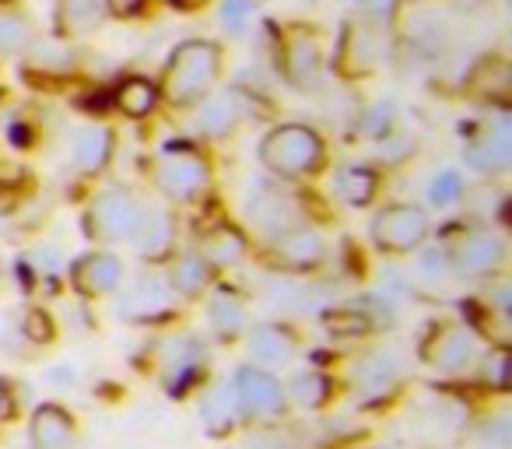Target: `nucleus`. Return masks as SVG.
Wrapping results in <instances>:
<instances>
[{"mask_svg":"<svg viewBox=\"0 0 512 449\" xmlns=\"http://www.w3.org/2000/svg\"><path fill=\"white\" fill-rule=\"evenodd\" d=\"M221 74V50L207 39H186L172 50L169 64H165L162 85L158 92L172 102V106H190V102L204 99L211 85Z\"/></svg>","mask_w":512,"mask_h":449,"instance_id":"f257e3e1","label":"nucleus"},{"mask_svg":"<svg viewBox=\"0 0 512 449\" xmlns=\"http://www.w3.org/2000/svg\"><path fill=\"white\" fill-rule=\"evenodd\" d=\"M323 158V137L316 134L306 123H285V127L271 130L260 144V162L264 169H271L274 176H309V172H320Z\"/></svg>","mask_w":512,"mask_h":449,"instance_id":"f03ea898","label":"nucleus"},{"mask_svg":"<svg viewBox=\"0 0 512 449\" xmlns=\"http://www.w3.org/2000/svg\"><path fill=\"white\" fill-rule=\"evenodd\" d=\"M449 271L463 278H488L502 271L505 264V239L488 225H467V229L449 236V250L442 253Z\"/></svg>","mask_w":512,"mask_h":449,"instance_id":"7ed1b4c3","label":"nucleus"},{"mask_svg":"<svg viewBox=\"0 0 512 449\" xmlns=\"http://www.w3.org/2000/svg\"><path fill=\"white\" fill-rule=\"evenodd\" d=\"M141 218V204L123 186H109L92 197L85 207V236L95 243H123Z\"/></svg>","mask_w":512,"mask_h":449,"instance_id":"20e7f679","label":"nucleus"},{"mask_svg":"<svg viewBox=\"0 0 512 449\" xmlns=\"http://www.w3.org/2000/svg\"><path fill=\"white\" fill-rule=\"evenodd\" d=\"M428 211L418 204H390L372 218V243L379 253H390V257H404V253L418 250L428 239Z\"/></svg>","mask_w":512,"mask_h":449,"instance_id":"39448f33","label":"nucleus"},{"mask_svg":"<svg viewBox=\"0 0 512 449\" xmlns=\"http://www.w3.org/2000/svg\"><path fill=\"white\" fill-rule=\"evenodd\" d=\"M228 386H232L235 407H239L242 418H256V421L278 418L288 407L281 379L274 372L260 369V365H239L235 376L228 379Z\"/></svg>","mask_w":512,"mask_h":449,"instance_id":"423d86ee","label":"nucleus"},{"mask_svg":"<svg viewBox=\"0 0 512 449\" xmlns=\"http://www.w3.org/2000/svg\"><path fill=\"white\" fill-rule=\"evenodd\" d=\"M418 355L435 372H463L474 362V334L453 320H439L425 330Z\"/></svg>","mask_w":512,"mask_h":449,"instance_id":"0eeeda50","label":"nucleus"},{"mask_svg":"<svg viewBox=\"0 0 512 449\" xmlns=\"http://www.w3.org/2000/svg\"><path fill=\"white\" fill-rule=\"evenodd\" d=\"M281 74L292 88L309 92L320 81V36L309 25H288L281 36Z\"/></svg>","mask_w":512,"mask_h":449,"instance_id":"6e6552de","label":"nucleus"},{"mask_svg":"<svg viewBox=\"0 0 512 449\" xmlns=\"http://www.w3.org/2000/svg\"><path fill=\"white\" fill-rule=\"evenodd\" d=\"M176 306V295L165 285V278L158 274H141L134 278L116 299V316L127 323H158L172 313Z\"/></svg>","mask_w":512,"mask_h":449,"instance_id":"1a4fd4ad","label":"nucleus"},{"mask_svg":"<svg viewBox=\"0 0 512 449\" xmlns=\"http://www.w3.org/2000/svg\"><path fill=\"white\" fill-rule=\"evenodd\" d=\"M400 379V358L390 348H372L351 369V393L362 404H383L397 393Z\"/></svg>","mask_w":512,"mask_h":449,"instance_id":"9d476101","label":"nucleus"},{"mask_svg":"<svg viewBox=\"0 0 512 449\" xmlns=\"http://www.w3.org/2000/svg\"><path fill=\"white\" fill-rule=\"evenodd\" d=\"M207 183V162L193 148H165L158 162V190L172 200H193Z\"/></svg>","mask_w":512,"mask_h":449,"instance_id":"9b49d317","label":"nucleus"},{"mask_svg":"<svg viewBox=\"0 0 512 449\" xmlns=\"http://www.w3.org/2000/svg\"><path fill=\"white\" fill-rule=\"evenodd\" d=\"M207 362V351L200 348L193 337H176V341L162 344V355H158V379L169 390V397H183V390H190L200 379Z\"/></svg>","mask_w":512,"mask_h":449,"instance_id":"f8f14e48","label":"nucleus"},{"mask_svg":"<svg viewBox=\"0 0 512 449\" xmlns=\"http://www.w3.org/2000/svg\"><path fill=\"white\" fill-rule=\"evenodd\" d=\"M463 162L470 165L481 176H498L512 165V130L505 123V116L491 120L488 127L477 137H470L467 148H463Z\"/></svg>","mask_w":512,"mask_h":449,"instance_id":"ddd939ff","label":"nucleus"},{"mask_svg":"<svg viewBox=\"0 0 512 449\" xmlns=\"http://www.w3.org/2000/svg\"><path fill=\"white\" fill-rule=\"evenodd\" d=\"M130 243H134V250L141 260L169 257L172 243H176L172 214L162 211V207H141V218H137L134 232H130Z\"/></svg>","mask_w":512,"mask_h":449,"instance_id":"4468645a","label":"nucleus"},{"mask_svg":"<svg viewBox=\"0 0 512 449\" xmlns=\"http://www.w3.org/2000/svg\"><path fill=\"white\" fill-rule=\"evenodd\" d=\"M327 253V239L320 236L309 225H295V229L274 236V257L281 267H292V271H309L316 267Z\"/></svg>","mask_w":512,"mask_h":449,"instance_id":"2eb2a0df","label":"nucleus"},{"mask_svg":"<svg viewBox=\"0 0 512 449\" xmlns=\"http://www.w3.org/2000/svg\"><path fill=\"white\" fill-rule=\"evenodd\" d=\"M249 211V221H256L264 232H274V236H281V232L295 229L302 221V211H299V200L292 197V193H274V190H260L249 197L246 204Z\"/></svg>","mask_w":512,"mask_h":449,"instance_id":"dca6fc26","label":"nucleus"},{"mask_svg":"<svg viewBox=\"0 0 512 449\" xmlns=\"http://www.w3.org/2000/svg\"><path fill=\"white\" fill-rule=\"evenodd\" d=\"M74 418L60 404H39L29 421V442L32 449H71L74 446Z\"/></svg>","mask_w":512,"mask_h":449,"instance_id":"f3484780","label":"nucleus"},{"mask_svg":"<svg viewBox=\"0 0 512 449\" xmlns=\"http://www.w3.org/2000/svg\"><path fill=\"white\" fill-rule=\"evenodd\" d=\"M71 281L81 295L99 299V295H109L120 288L123 267L113 253H88V257H81L78 264L71 267Z\"/></svg>","mask_w":512,"mask_h":449,"instance_id":"a211bd4d","label":"nucleus"},{"mask_svg":"<svg viewBox=\"0 0 512 449\" xmlns=\"http://www.w3.org/2000/svg\"><path fill=\"white\" fill-rule=\"evenodd\" d=\"M239 407H235L232 386L218 383L200 397V421H204L207 435H228L235 425H239Z\"/></svg>","mask_w":512,"mask_h":449,"instance_id":"6ab92c4d","label":"nucleus"},{"mask_svg":"<svg viewBox=\"0 0 512 449\" xmlns=\"http://www.w3.org/2000/svg\"><path fill=\"white\" fill-rule=\"evenodd\" d=\"M246 344H249V355L260 365H285L295 351L292 330L278 327V323H260V327H253Z\"/></svg>","mask_w":512,"mask_h":449,"instance_id":"aec40b11","label":"nucleus"},{"mask_svg":"<svg viewBox=\"0 0 512 449\" xmlns=\"http://www.w3.org/2000/svg\"><path fill=\"white\" fill-rule=\"evenodd\" d=\"M109 155H113V134H109V127L95 123V127H81L74 134V165L81 172H102Z\"/></svg>","mask_w":512,"mask_h":449,"instance_id":"412c9836","label":"nucleus"},{"mask_svg":"<svg viewBox=\"0 0 512 449\" xmlns=\"http://www.w3.org/2000/svg\"><path fill=\"white\" fill-rule=\"evenodd\" d=\"M207 320H211V330L221 341H232V337H239L242 327H246V302H242L232 288H218V292L211 295Z\"/></svg>","mask_w":512,"mask_h":449,"instance_id":"4be33fe9","label":"nucleus"},{"mask_svg":"<svg viewBox=\"0 0 512 449\" xmlns=\"http://www.w3.org/2000/svg\"><path fill=\"white\" fill-rule=\"evenodd\" d=\"M165 285L172 288V295L193 299V295H200L207 285H211V264H207L200 253H183V257L172 260L169 281H165Z\"/></svg>","mask_w":512,"mask_h":449,"instance_id":"5701e85b","label":"nucleus"},{"mask_svg":"<svg viewBox=\"0 0 512 449\" xmlns=\"http://www.w3.org/2000/svg\"><path fill=\"white\" fill-rule=\"evenodd\" d=\"M376 172L369 169V165H344L341 172L334 176V190L337 197L344 200V204L351 207H365L372 204V197H376Z\"/></svg>","mask_w":512,"mask_h":449,"instance_id":"b1692460","label":"nucleus"},{"mask_svg":"<svg viewBox=\"0 0 512 449\" xmlns=\"http://www.w3.org/2000/svg\"><path fill=\"white\" fill-rule=\"evenodd\" d=\"M32 46V22L15 0H0V53H25Z\"/></svg>","mask_w":512,"mask_h":449,"instance_id":"393cba45","label":"nucleus"},{"mask_svg":"<svg viewBox=\"0 0 512 449\" xmlns=\"http://www.w3.org/2000/svg\"><path fill=\"white\" fill-rule=\"evenodd\" d=\"M470 92L481 99H505L509 92V64L502 57H484L467 78Z\"/></svg>","mask_w":512,"mask_h":449,"instance_id":"a878e982","label":"nucleus"},{"mask_svg":"<svg viewBox=\"0 0 512 449\" xmlns=\"http://www.w3.org/2000/svg\"><path fill=\"white\" fill-rule=\"evenodd\" d=\"M285 397H292L299 407H309V411H313V407L330 404V397H334V383L316 369L295 372L292 383H288V390H285Z\"/></svg>","mask_w":512,"mask_h":449,"instance_id":"bb28decb","label":"nucleus"},{"mask_svg":"<svg viewBox=\"0 0 512 449\" xmlns=\"http://www.w3.org/2000/svg\"><path fill=\"white\" fill-rule=\"evenodd\" d=\"M102 15H106L102 0H60L57 25L67 36H78V32L95 29V25L102 22Z\"/></svg>","mask_w":512,"mask_h":449,"instance_id":"cd10ccee","label":"nucleus"},{"mask_svg":"<svg viewBox=\"0 0 512 449\" xmlns=\"http://www.w3.org/2000/svg\"><path fill=\"white\" fill-rule=\"evenodd\" d=\"M158 102V85L148 78H127L120 88H116V106H120V113L127 116H148L151 109H155Z\"/></svg>","mask_w":512,"mask_h":449,"instance_id":"c85d7f7f","label":"nucleus"},{"mask_svg":"<svg viewBox=\"0 0 512 449\" xmlns=\"http://www.w3.org/2000/svg\"><path fill=\"white\" fill-rule=\"evenodd\" d=\"M337 71L348 74V78H358V74L372 71V43H365L362 29H358V25H348V32H344Z\"/></svg>","mask_w":512,"mask_h":449,"instance_id":"c756f323","label":"nucleus"},{"mask_svg":"<svg viewBox=\"0 0 512 449\" xmlns=\"http://www.w3.org/2000/svg\"><path fill=\"white\" fill-rule=\"evenodd\" d=\"M235 127V102L228 95H214L200 106L197 113V130L204 137H225Z\"/></svg>","mask_w":512,"mask_h":449,"instance_id":"7c9ffc66","label":"nucleus"},{"mask_svg":"<svg viewBox=\"0 0 512 449\" xmlns=\"http://www.w3.org/2000/svg\"><path fill=\"white\" fill-rule=\"evenodd\" d=\"M200 257H204L207 264H235V260L242 257V239H239V232H232V229L211 232Z\"/></svg>","mask_w":512,"mask_h":449,"instance_id":"2f4dec72","label":"nucleus"},{"mask_svg":"<svg viewBox=\"0 0 512 449\" xmlns=\"http://www.w3.org/2000/svg\"><path fill=\"white\" fill-rule=\"evenodd\" d=\"M481 379H484V386H491V390H498V393L509 390V348H505V344H498V348L481 355Z\"/></svg>","mask_w":512,"mask_h":449,"instance_id":"473e14b6","label":"nucleus"},{"mask_svg":"<svg viewBox=\"0 0 512 449\" xmlns=\"http://www.w3.org/2000/svg\"><path fill=\"white\" fill-rule=\"evenodd\" d=\"M323 323H327L334 334H369V330H376L372 327V320L362 313V309H355V306H348V309H330L327 316H323Z\"/></svg>","mask_w":512,"mask_h":449,"instance_id":"72a5a7b5","label":"nucleus"},{"mask_svg":"<svg viewBox=\"0 0 512 449\" xmlns=\"http://www.w3.org/2000/svg\"><path fill=\"white\" fill-rule=\"evenodd\" d=\"M460 190H463V183H460V176H456L453 169L439 172V176H435L432 183H428V197H432V204H435V207L453 204V200L460 197Z\"/></svg>","mask_w":512,"mask_h":449,"instance_id":"f704fd0d","label":"nucleus"},{"mask_svg":"<svg viewBox=\"0 0 512 449\" xmlns=\"http://www.w3.org/2000/svg\"><path fill=\"white\" fill-rule=\"evenodd\" d=\"M249 15H253V0H225V4H221V25H225L228 32L246 29Z\"/></svg>","mask_w":512,"mask_h":449,"instance_id":"c9c22d12","label":"nucleus"},{"mask_svg":"<svg viewBox=\"0 0 512 449\" xmlns=\"http://www.w3.org/2000/svg\"><path fill=\"white\" fill-rule=\"evenodd\" d=\"M358 8H362L365 15H372V18H386L393 8H397V0H358Z\"/></svg>","mask_w":512,"mask_h":449,"instance_id":"e433bc0d","label":"nucleus"},{"mask_svg":"<svg viewBox=\"0 0 512 449\" xmlns=\"http://www.w3.org/2000/svg\"><path fill=\"white\" fill-rule=\"evenodd\" d=\"M172 8H183V11H190V8H200V4H207V0H169Z\"/></svg>","mask_w":512,"mask_h":449,"instance_id":"4c0bfd02","label":"nucleus"},{"mask_svg":"<svg viewBox=\"0 0 512 449\" xmlns=\"http://www.w3.org/2000/svg\"><path fill=\"white\" fill-rule=\"evenodd\" d=\"M137 4H141V0H116V8H120V11H134Z\"/></svg>","mask_w":512,"mask_h":449,"instance_id":"58836bf2","label":"nucleus"},{"mask_svg":"<svg viewBox=\"0 0 512 449\" xmlns=\"http://www.w3.org/2000/svg\"><path fill=\"white\" fill-rule=\"evenodd\" d=\"M0 274H4V257H0Z\"/></svg>","mask_w":512,"mask_h":449,"instance_id":"ea45409f","label":"nucleus"},{"mask_svg":"<svg viewBox=\"0 0 512 449\" xmlns=\"http://www.w3.org/2000/svg\"><path fill=\"white\" fill-rule=\"evenodd\" d=\"M379 449H397V446H379Z\"/></svg>","mask_w":512,"mask_h":449,"instance_id":"a19ab883","label":"nucleus"},{"mask_svg":"<svg viewBox=\"0 0 512 449\" xmlns=\"http://www.w3.org/2000/svg\"><path fill=\"white\" fill-rule=\"evenodd\" d=\"M425 449H428V446H425Z\"/></svg>","mask_w":512,"mask_h":449,"instance_id":"79ce46f5","label":"nucleus"}]
</instances>
